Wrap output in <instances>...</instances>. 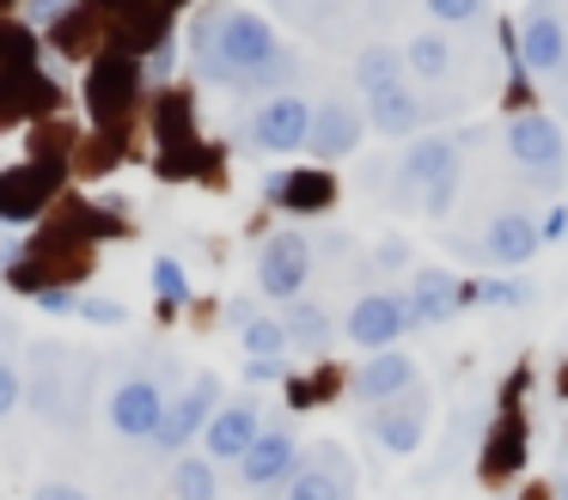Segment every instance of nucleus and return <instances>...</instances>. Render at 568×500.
Segmentation results:
<instances>
[{
  "label": "nucleus",
  "mask_w": 568,
  "mask_h": 500,
  "mask_svg": "<svg viewBox=\"0 0 568 500\" xmlns=\"http://www.w3.org/2000/svg\"><path fill=\"white\" fill-rule=\"evenodd\" d=\"M282 61V43H275V24L263 12H245V7H226V12H209L196 31V68L202 80L214 85H245L251 73L275 68Z\"/></svg>",
  "instance_id": "f257e3e1"
},
{
  "label": "nucleus",
  "mask_w": 568,
  "mask_h": 500,
  "mask_svg": "<svg viewBox=\"0 0 568 500\" xmlns=\"http://www.w3.org/2000/svg\"><path fill=\"white\" fill-rule=\"evenodd\" d=\"M104 421H111L116 439H148V446H153V433H160V421H165L160 378H148V373L116 378L111 397H104Z\"/></svg>",
  "instance_id": "f03ea898"
},
{
  "label": "nucleus",
  "mask_w": 568,
  "mask_h": 500,
  "mask_svg": "<svg viewBox=\"0 0 568 500\" xmlns=\"http://www.w3.org/2000/svg\"><path fill=\"white\" fill-rule=\"evenodd\" d=\"M404 177H409V190H422V207H428V214H446V207H453V190H458V141L422 134L404 159Z\"/></svg>",
  "instance_id": "7ed1b4c3"
},
{
  "label": "nucleus",
  "mask_w": 568,
  "mask_h": 500,
  "mask_svg": "<svg viewBox=\"0 0 568 500\" xmlns=\"http://www.w3.org/2000/svg\"><path fill=\"white\" fill-rule=\"evenodd\" d=\"M507 153L531 171V177H556L568 165V141H562V122L538 116V110H519L507 116Z\"/></svg>",
  "instance_id": "20e7f679"
},
{
  "label": "nucleus",
  "mask_w": 568,
  "mask_h": 500,
  "mask_svg": "<svg viewBox=\"0 0 568 500\" xmlns=\"http://www.w3.org/2000/svg\"><path fill=\"white\" fill-rule=\"evenodd\" d=\"M214 409H221V385H214V378L202 373L196 385L184 390V397H172V402H165V421H160V433H153V446H160V451H172V458H184V446H190V439H196V433H209Z\"/></svg>",
  "instance_id": "39448f33"
},
{
  "label": "nucleus",
  "mask_w": 568,
  "mask_h": 500,
  "mask_svg": "<svg viewBox=\"0 0 568 500\" xmlns=\"http://www.w3.org/2000/svg\"><path fill=\"white\" fill-rule=\"evenodd\" d=\"M306 141H312V104L294 92L270 98V104L251 116V146H257V153H300Z\"/></svg>",
  "instance_id": "423d86ee"
},
{
  "label": "nucleus",
  "mask_w": 568,
  "mask_h": 500,
  "mask_svg": "<svg viewBox=\"0 0 568 500\" xmlns=\"http://www.w3.org/2000/svg\"><path fill=\"white\" fill-rule=\"evenodd\" d=\"M306 275H312V244L300 238V232H275L257 256V287L270 293V299H300Z\"/></svg>",
  "instance_id": "0eeeda50"
},
{
  "label": "nucleus",
  "mask_w": 568,
  "mask_h": 500,
  "mask_svg": "<svg viewBox=\"0 0 568 500\" xmlns=\"http://www.w3.org/2000/svg\"><path fill=\"white\" fill-rule=\"evenodd\" d=\"M367 433L379 439L392 458H409V451L428 439V397H422V390H404V397L379 402V409L367 415Z\"/></svg>",
  "instance_id": "6e6552de"
},
{
  "label": "nucleus",
  "mask_w": 568,
  "mask_h": 500,
  "mask_svg": "<svg viewBox=\"0 0 568 500\" xmlns=\"http://www.w3.org/2000/svg\"><path fill=\"white\" fill-rule=\"evenodd\" d=\"M404 329H409V312H404V299H397V293H361V299L348 305L343 336L361 341L367 354H379V348H392Z\"/></svg>",
  "instance_id": "1a4fd4ad"
},
{
  "label": "nucleus",
  "mask_w": 568,
  "mask_h": 500,
  "mask_svg": "<svg viewBox=\"0 0 568 500\" xmlns=\"http://www.w3.org/2000/svg\"><path fill=\"white\" fill-rule=\"evenodd\" d=\"M287 500H355V470H348L343 446H318L294 476H287Z\"/></svg>",
  "instance_id": "9d476101"
},
{
  "label": "nucleus",
  "mask_w": 568,
  "mask_h": 500,
  "mask_svg": "<svg viewBox=\"0 0 568 500\" xmlns=\"http://www.w3.org/2000/svg\"><path fill=\"white\" fill-rule=\"evenodd\" d=\"M233 470H239V482H245V488H287V476L300 470L294 433H287V427H263L257 446H251Z\"/></svg>",
  "instance_id": "9b49d317"
},
{
  "label": "nucleus",
  "mask_w": 568,
  "mask_h": 500,
  "mask_svg": "<svg viewBox=\"0 0 568 500\" xmlns=\"http://www.w3.org/2000/svg\"><path fill=\"white\" fill-rule=\"evenodd\" d=\"M257 433H263L257 402H226V409H214L209 433H202V451H209L214 463H239L251 446H257Z\"/></svg>",
  "instance_id": "f8f14e48"
},
{
  "label": "nucleus",
  "mask_w": 568,
  "mask_h": 500,
  "mask_svg": "<svg viewBox=\"0 0 568 500\" xmlns=\"http://www.w3.org/2000/svg\"><path fill=\"white\" fill-rule=\"evenodd\" d=\"M458 305H465V287H458L446 268H416V280H409V293H404L409 324H446Z\"/></svg>",
  "instance_id": "ddd939ff"
},
{
  "label": "nucleus",
  "mask_w": 568,
  "mask_h": 500,
  "mask_svg": "<svg viewBox=\"0 0 568 500\" xmlns=\"http://www.w3.org/2000/svg\"><path fill=\"white\" fill-rule=\"evenodd\" d=\"M404 390H416V360H409V354H397V348H379L355 373V397L373 402V409H379V402H392V397H404Z\"/></svg>",
  "instance_id": "4468645a"
},
{
  "label": "nucleus",
  "mask_w": 568,
  "mask_h": 500,
  "mask_svg": "<svg viewBox=\"0 0 568 500\" xmlns=\"http://www.w3.org/2000/svg\"><path fill=\"white\" fill-rule=\"evenodd\" d=\"M538 244H544V232L526 214H495L489 232H483V251H489L495 268H526L538 256Z\"/></svg>",
  "instance_id": "2eb2a0df"
},
{
  "label": "nucleus",
  "mask_w": 568,
  "mask_h": 500,
  "mask_svg": "<svg viewBox=\"0 0 568 500\" xmlns=\"http://www.w3.org/2000/svg\"><path fill=\"white\" fill-rule=\"evenodd\" d=\"M50 190H55V177H43L38 165L0 171V226H31Z\"/></svg>",
  "instance_id": "dca6fc26"
},
{
  "label": "nucleus",
  "mask_w": 568,
  "mask_h": 500,
  "mask_svg": "<svg viewBox=\"0 0 568 500\" xmlns=\"http://www.w3.org/2000/svg\"><path fill=\"white\" fill-rule=\"evenodd\" d=\"M31 360H38L31 402H38L43 415H55V421H74V402H68V373H74V366H62L68 354L62 348H31Z\"/></svg>",
  "instance_id": "f3484780"
},
{
  "label": "nucleus",
  "mask_w": 568,
  "mask_h": 500,
  "mask_svg": "<svg viewBox=\"0 0 568 500\" xmlns=\"http://www.w3.org/2000/svg\"><path fill=\"white\" fill-rule=\"evenodd\" d=\"M336 183L331 171H282V177H270V202H282L287 214H318V207H331Z\"/></svg>",
  "instance_id": "a211bd4d"
},
{
  "label": "nucleus",
  "mask_w": 568,
  "mask_h": 500,
  "mask_svg": "<svg viewBox=\"0 0 568 500\" xmlns=\"http://www.w3.org/2000/svg\"><path fill=\"white\" fill-rule=\"evenodd\" d=\"M355 141H361V116L348 104H318L312 110V153L318 159H343V153H355Z\"/></svg>",
  "instance_id": "6ab92c4d"
},
{
  "label": "nucleus",
  "mask_w": 568,
  "mask_h": 500,
  "mask_svg": "<svg viewBox=\"0 0 568 500\" xmlns=\"http://www.w3.org/2000/svg\"><path fill=\"white\" fill-rule=\"evenodd\" d=\"M519 55H526L531 73H562V68H568V37H562V24L538 12V19L526 24V43H519Z\"/></svg>",
  "instance_id": "aec40b11"
},
{
  "label": "nucleus",
  "mask_w": 568,
  "mask_h": 500,
  "mask_svg": "<svg viewBox=\"0 0 568 500\" xmlns=\"http://www.w3.org/2000/svg\"><path fill=\"white\" fill-rule=\"evenodd\" d=\"M172 500H221V476H214L209 451H184V458H172Z\"/></svg>",
  "instance_id": "412c9836"
},
{
  "label": "nucleus",
  "mask_w": 568,
  "mask_h": 500,
  "mask_svg": "<svg viewBox=\"0 0 568 500\" xmlns=\"http://www.w3.org/2000/svg\"><path fill=\"white\" fill-rule=\"evenodd\" d=\"M355 80H361V92H367V98L404 92V55H397V49H385V43H373L367 55L355 61Z\"/></svg>",
  "instance_id": "4be33fe9"
},
{
  "label": "nucleus",
  "mask_w": 568,
  "mask_h": 500,
  "mask_svg": "<svg viewBox=\"0 0 568 500\" xmlns=\"http://www.w3.org/2000/svg\"><path fill=\"white\" fill-rule=\"evenodd\" d=\"M129 92H135V68H129V61H104V68L92 73V110H99V116H116V110L129 104Z\"/></svg>",
  "instance_id": "5701e85b"
},
{
  "label": "nucleus",
  "mask_w": 568,
  "mask_h": 500,
  "mask_svg": "<svg viewBox=\"0 0 568 500\" xmlns=\"http://www.w3.org/2000/svg\"><path fill=\"white\" fill-rule=\"evenodd\" d=\"M367 122L379 134H409L422 122V104L416 98H409V85L404 92H385V98H367Z\"/></svg>",
  "instance_id": "b1692460"
},
{
  "label": "nucleus",
  "mask_w": 568,
  "mask_h": 500,
  "mask_svg": "<svg viewBox=\"0 0 568 500\" xmlns=\"http://www.w3.org/2000/svg\"><path fill=\"white\" fill-rule=\"evenodd\" d=\"M519 451H526V439H519V415H501L489 451H483V476H495V482H501L507 470H519Z\"/></svg>",
  "instance_id": "393cba45"
},
{
  "label": "nucleus",
  "mask_w": 568,
  "mask_h": 500,
  "mask_svg": "<svg viewBox=\"0 0 568 500\" xmlns=\"http://www.w3.org/2000/svg\"><path fill=\"white\" fill-rule=\"evenodd\" d=\"M282 329H287V348H306V354H318L324 341H331V317H324L318 305H294V312L282 317Z\"/></svg>",
  "instance_id": "a878e982"
},
{
  "label": "nucleus",
  "mask_w": 568,
  "mask_h": 500,
  "mask_svg": "<svg viewBox=\"0 0 568 500\" xmlns=\"http://www.w3.org/2000/svg\"><path fill=\"white\" fill-rule=\"evenodd\" d=\"M404 68L416 73V80H446V73H453V43H446V37H416V43L404 49Z\"/></svg>",
  "instance_id": "bb28decb"
},
{
  "label": "nucleus",
  "mask_w": 568,
  "mask_h": 500,
  "mask_svg": "<svg viewBox=\"0 0 568 500\" xmlns=\"http://www.w3.org/2000/svg\"><path fill=\"white\" fill-rule=\"evenodd\" d=\"M239 336H245V354H251V360H282V348H287L282 317H251Z\"/></svg>",
  "instance_id": "cd10ccee"
},
{
  "label": "nucleus",
  "mask_w": 568,
  "mask_h": 500,
  "mask_svg": "<svg viewBox=\"0 0 568 500\" xmlns=\"http://www.w3.org/2000/svg\"><path fill=\"white\" fill-rule=\"evenodd\" d=\"M153 293H160V305H184V299H190V275H184V263L160 256V263H153Z\"/></svg>",
  "instance_id": "c85d7f7f"
},
{
  "label": "nucleus",
  "mask_w": 568,
  "mask_h": 500,
  "mask_svg": "<svg viewBox=\"0 0 568 500\" xmlns=\"http://www.w3.org/2000/svg\"><path fill=\"white\" fill-rule=\"evenodd\" d=\"M26 402V366H13L7 354H0V421Z\"/></svg>",
  "instance_id": "c756f323"
},
{
  "label": "nucleus",
  "mask_w": 568,
  "mask_h": 500,
  "mask_svg": "<svg viewBox=\"0 0 568 500\" xmlns=\"http://www.w3.org/2000/svg\"><path fill=\"white\" fill-rule=\"evenodd\" d=\"M465 299H489V305H526L531 287L526 280H489V287H465Z\"/></svg>",
  "instance_id": "7c9ffc66"
},
{
  "label": "nucleus",
  "mask_w": 568,
  "mask_h": 500,
  "mask_svg": "<svg viewBox=\"0 0 568 500\" xmlns=\"http://www.w3.org/2000/svg\"><path fill=\"white\" fill-rule=\"evenodd\" d=\"M483 7H489V0H428V12L440 24H470V19H483Z\"/></svg>",
  "instance_id": "2f4dec72"
},
{
  "label": "nucleus",
  "mask_w": 568,
  "mask_h": 500,
  "mask_svg": "<svg viewBox=\"0 0 568 500\" xmlns=\"http://www.w3.org/2000/svg\"><path fill=\"white\" fill-rule=\"evenodd\" d=\"M80 317H87V324H104V329H116L123 324V299H99V293H87V299H80Z\"/></svg>",
  "instance_id": "473e14b6"
},
{
  "label": "nucleus",
  "mask_w": 568,
  "mask_h": 500,
  "mask_svg": "<svg viewBox=\"0 0 568 500\" xmlns=\"http://www.w3.org/2000/svg\"><path fill=\"white\" fill-rule=\"evenodd\" d=\"M31 299H38V312H43V317L80 312V293H68V287H38V293H31Z\"/></svg>",
  "instance_id": "72a5a7b5"
},
{
  "label": "nucleus",
  "mask_w": 568,
  "mask_h": 500,
  "mask_svg": "<svg viewBox=\"0 0 568 500\" xmlns=\"http://www.w3.org/2000/svg\"><path fill=\"white\" fill-rule=\"evenodd\" d=\"M282 373H287L282 360H245V378H251V385H275Z\"/></svg>",
  "instance_id": "f704fd0d"
},
{
  "label": "nucleus",
  "mask_w": 568,
  "mask_h": 500,
  "mask_svg": "<svg viewBox=\"0 0 568 500\" xmlns=\"http://www.w3.org/2000/svg\"><path fill=\"white\" fill-rule=\"evenodd\" d=\"M31 500H92V494H87V488H74V482H43Z\"/></svg>",
  "instance_id": "c9c22d12"
},
{
  "label": "nucleus",
  "mask_w": 568,
  "mask_h": 500,
  "mask_svg": "<svg viewBox=\"0 0 568 500\" xmlns=\"http://www.w3.org/2000/svg\"><path fill=\"white\" fill-rule=\"evenodd\" d=\"M172 61H178V49H172V43H160V49L148 55V80H165V73H172Z\"/></svg>",
  "instance_id": "e433bc0d"
},
{
  "label": "nucleus",
  "mask_w": 568,
  "mask_h": 500,
  "mask_svg": "<svg viewBox=\"0 0 568 500\" xmlns=\"http://www.w3.org/2000/svg\"><path fill=\"white\" fill-rule=\"evenodd\" d=\"M538 232H544V238H562V232H568V207H550V214L538 220Z\"/></svg>",
  "instance_id": "4c0bfd02"
},
{
  "label": "nucleus",
  "mask_w": 568,
  "mask_h": 500,
  "mask_svg": "<svg viewBox=\"0 0 568 500\" xmlns=\"http://www.w3.org/2000/svg\"><path fill=\"white\" fill-rule=\"evenodd\" d=\"M379 263H385V268H404V263H409V251H404L397 238H385V244H379Z\"/></svg>",
  "instance_id": "58836bf2"
},
{
  "label": "nucleus",
  "mask_w": 568,
  "mask_h": 500,
  "mask_svg": "<svg viewBox=\"0 0 568 500\" xmlns=\"http://www.w3.org/2000/svg\"><path fill=\"white\" fill-rule=\"evenodd\" d=\"M62 12H68V0H31V19H62Z\"/></svg>",
  "instance_id": "ea45409f"
},
{
  "label": "nucleus",
  "mask_w": 568,
  "mask_h": 500,
  "mask_svg": "<svg viewBox=\"0 0 568 500\" xmlns=\"http://www.w3.org/2000/svg\"><path fill=\"white\" fill-rule=\"evenodd\" d=\"M562 500H568V482H562Z\"/></svg>",
  "instance_id": "a19ab883"
}]
</instances>
